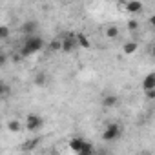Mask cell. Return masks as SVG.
Masks as SVG:
<instances>
[{
    "mask_svg": "<svg viewBox=\"0 0 155 155\" xmlns=\"http://www.w3.org/2000/svg\"><path fill=\"white\" fill-rule=\"evenodd\" d=\"M42 48H44V40H42L40 37L33 35V37H28V38L24 40V44H22V48H20V55H22V57H31V55H35L37 51H40Z\"/></svg>",
    "mask_w": 155,
    "mask_h": 155,
    "instance_id": "cell-1",
    "label": "cell"
},
{
    "mask_svg": "<svg viewBox=\"0 0 155 155\" xmlns=\"http://www.w3.org/2000/svg\"><path fill=\"white\" fill-rule=\"evenodd\" d=\"M120 133H122L120 124H117V122H110V124L104 128V131H102V140H106V142H113V140H117V139L120 137Z\"/></svg>",
    "mask_w": 155,
    "mask_h": 155,
    "instance_id": "cell-2",
    "label": "cell"
},
{
    "mask_svg": "<svg viewBox=\"0 0 155 155\" xmlns=\"http://www.w3.org/2000/svg\"><path fill=\"white\" fill-rule=\"evenodd\" d=\"M42 126H44V119H42L40 115L29 113V115L26 117V128H28L29 131H37V130H40Z\"/></svg>",
    "mask_w": 155,
    "mask_h": 155,
    "instance_id": "cell-3",
    "label": "cell"
},
{
    "mask_svg": "<svg viewBox=\"0 0 155 155\" xmlns=\"http://www.w3.org/2000/svg\"><path fill=\"white\" fill-rule=\"evenodd\" d=\"M77 46V35H71V33H68L64 38H62V51L64 53H71Z\"/></svg>",
    "mask_w": 155,
    "mask_h": 155,
    "instance_id": "cell-4",
    "label": "cell"
},
{
    "mask_svg": "<svg viewBox=\"0 0 155 155\" xmlns=\"http://www.w3.org/2000/svg\"><path fill=\"white\" fill-rule=\"evenodd\" d=\"M37 28H38V24H37L35 20H26V22L20 26V31H22L24 35H28V37H33V33L37 31Z\"/></svg>",
    "mask_w": 155,
    "mask_h": 155,
    "instance_id": "cell-5",
    "label": "cell"
},
{
    "mask_svg": "<svg viewBox=\"0 0 155 155\" xmlns=\"http://www.w3.org/2000/svg\"><path fill=\"white\" fill-rule=\"evenodd\" d=\"M38 144H40V137H33V139L22 142V151H24V153H33V150H35Z\"/></svg>",
    "mask_w": 155,
    "mask_h": 155,
    "instance_id": "cell-6",
    "label": "cell"
},
{
    "mask_svg": "<svg viewBox=\"0 0 155 155\" xmlns=\"http://www.w3.org/2000/svg\"><path fill=\"white\" fill-rule=\"evenodd\" d=\"M144 9V6L140 2H137V0H130V2H126V11L130 15H135V13H140Z\"/></svg>",
    "mask_w": 155,
    "mask_h": 155,
    "instance_id": "cell-7",
    "label": "cell"
},
{
    "mask_svg": "<svg viewBox=\"0 0 155 155\" xmlns=\"http://www.w3.org/2000/svg\"><path fill=\"white\" fill-rule=\"evenodd\" d=\"M142 90H144V91L155 90V73H150V75L144 77V81H142Z\"/></svg>",
    "mask_w": 155,
    "mask_h": 155,
    "instance_id": "cell-8",
    "label": "cell"
},
{
    "mask_svg": "<svg viewBox=\"0 0 155 155\" xmlns=\"http://www.w3.org/2000/svg\"><path fill=\"white\" fill-rule=\"evenodd\" d=\"M84 144H86V140H84V139L75 137V139H71V140H69V150H71V151H75V153H79V151L84 148Z\"/></svg>",
    "mask_w": 155,
    "mask_h": 155,
    "instance_id": "cell-9",
    "label": "cell"
},
{
    "mask_svg": "<svg viewBox=\"0 0 155 155\" xmlns=\"http://www.w3.org/2000/svg\"><path fill=\"white\" fill-rule=\"evenodd\" d=\"M119 104V97L117 95H106L102 97V106L104 108H115Z\"/></svg>",
    "mask_w": 155,
    "mask_h": 155,
    "instance_id": "cell-10",
    "label": "cell"
},
{
    "mask_svg": "<svg viewBox=\"0 0 155 155\" xmlns=\"http://www.w3.org/2000/svg\"><path fill=\"white\" fill-rule=\"evenodd\" d=\"M137 48H139V44H137L135 40H130V42H126V44L122 46V53H124V55H133V53L137 51Z\"/></svg>",
    "mask_w": 155,
    "mask_h": 155,
    "instance_id": "cell-11",
    "label": "cell"
},
{
    "mask_svg": "<svg viewBox=\"0 0 155 155\" xmlns=\"http://www.w3.org/2000/svg\"><path fill=\"white\" fill-rule=\"evenodd\" d=\"M33 82H35V86H46V84H48V75H46L44 71H38V73L35 75Z\"/></svg>",
    "mask_w": 155,
    "mask_h": 155,
    "instance_id": "cell-12",
    "label": "cell"
},
{
    "mask_svg": "<svg viewBox=\"0 0 155 155\" xmlns=\"http://www.w3.org/2000/svg\"><path fill=\"white\" fill-rule=\"evenodd\" d=\"M77 44H79L81 48H84V49H88L90 46H91V42H90V38L84 35V33H77Z\"/></svg>",
    "mask_w": 155,
    "mask_h": 155,
    "instance_id": "cell-13",
    "label": "cell"
},
{
    "mask_svg": "<svg viewBox=\"0 0 155 155\" xmlns=\"http://www.w3.org/2000/svg\"><path fill=\"white\" fill-rule=\"evenodd\" d=\"M8 130H9V131H13V133H18V131L22 130V124H20L17 119H11V120L8 122Z\"/></svg>",
    "mask_w": 155,
    "mask_h": 155,
    "instance_id": "cell-14",
    "label": "cell"
},
{
    "mask_svg": "<svg viewBox=\"0 0 155 155\" xmlns=\"http://www.w3.org/2000/svg\"><path fill=\"white\" fill-rule=\"evenodd\" d=\"M77 155H95V148H93V144H90V142H86L84 144V148L77 153Z\"/></svg>",
    "mask_w": 155,
    "mask_h": 155,
    "instance_id": "cell-15",
    "label": "cell"
},
{
    "mask_svg": "<svg viewBox=\"0 0 155 155\" xmlns=\"http://www.w3.org/2000/svg\"><path fill=\"white\" fill-rule=\"evenodd\" d=\"M49 49L51 51H62V38H53L49 42Z\"/></svg>",
    "mask_w": 155,
    "mask_h": 155,
    "instance_id": "cell-16",
    "label": "cell"
},
{
    "mask_svg": "<svg viewBox=\"0 0 155 155\" xmlns=\"http://www.w3.org/2000/svg\"><path fill=\"white\" fill-rule=\"evenodd\" d=\"M106 37H108V38H117V37H119L117 26H108V28H106Z\"/></svg>",
    "mask_w": 155,
    "mask_h": 155,
    "instance_id": "cell-17",
    "label": "cell"
},
{
    "mask_svg": "<svg viewBox=\"0 0 155 155\" xmlns=\"http://www.w3.org/2000/svg\"><path fill=\"white\" fill-rule=\"evenodd\" d=\"M8 37H9V28L8 26H0V38L6 40Z\"/></svg>",
    "mask_w": 155,
    "mask_h": 155,
    "instance_id": "cell-18",
    "label": "cell"
},
{
    "mask_svg": "<svg viewBox=\"0 0 155 155\" xmlns=\"http://www.w3.org/2000/svg\"><path fill=\"white\" fill-rule=\"evenodd\" d=\"M137 28H139V22H137V20H130V22H128V29H131V31H135Z\"/></svg>",
    "mask_w": 155,
    "mask_h": 155,
    "instance_id": "cell-19",
    "label": "cell"
},
{
    "mask_svg": "<svg viewBox=\"0 0 155 155\" xmlns=\"http://www.w3.org/2000/svg\"><path fill=\"white\" fill-rule=\"evenodd\" d=\"M144 95H146V99L153 101V99H155V90H151V91H144Z\"/></svg>",
    "mask_w": 155,
    "mask_h": 155,
    "instance_id": "cell-20",
    "label": "cell"
},
{
    "mask_svg": "<svg viewBox=\"0 0 155 155\" xmlns=\"http://www.w3.org/2000/svg\"><path fill=\"white\" fill-rule=\"evenodd\" d=\"M148 24H150V28H151V29H155V15H151V17H150Z\"/></svg>",
    "mask_w": 155,
    "mask_h": 155,
    "instance_id": "cell-21",
    "label": "cell"
},
{
    "mask_svg": "<svg viewBox=\"0 0 155 155\" xmlns=\"http://www.w3.org/2000/svg\"><path fill=\"white\" fill-rule=\"evenodd\" d=\"M8 91H9V88H8V84H2V93H4V95H8Z\"/></svg>",
    "mask_w": 155,
    "mask_h": 155,
    "instance_id": "cell-22",
    "label": "cell"
},
{
    "mask_svg": "<svg viewBox=\"0 0 155 155\" xmlns=\"http://www.w3.org/2000/svg\"><path fill=\"white\" fill-rule=\"evenodd\" d=\"M6 60H8V57H6V55H0V64L4 66V64H6Z\"/></svg>",
    "mask_w": 155,
    "mask_h": 155,
    "instance_id": "cell-23",
    "label": "cell"
},
{
    "mask_svg": "<svg viewBox=\"0 0 155 155\" xmlns=\"http://www.w3.org/2000/svg\"><path fill=\"white\" fill-rule=\"evenodd\" d=\"M95 155H108V151H106V150H101V151H97Z\"/></svg>",
    "mask_w": 155,
    "mask_h": 155,
    "instance_id": "cell-24",
    "label": "cell"
},
{
    "mask_svg": "<svg viewBox=\"0 0 155 155\" xmlns=\"http://www.w3.org/2000/svg\"><path fill=\"white\" fill-rule=\"evenodd\" d=\"M151 57H155V44L151 46Z\"/></svg>",
    "mask_w": 155,
    "mask_h": 155,
    "instance_id": "cell-25",
    "label": "cell"
},
{
    "mask_svg": "<svg viewBox=\"0 0 155 155\" xmlns=\"http://www.w3.org/2000/svg\"><path fill=\"white\" fill-rule=\"evenodd\" d=\"M140 155H151V153H150V151H142Z\"/></svg>",
    "mask_w": 155,
    "mask_h": 155,
    "instance_id": "cell-26",
    "label": "cell"
},
{
    "mask_svg": "<svg viewBox=\"0 0 155 155\" xmlns=\"http://www.w3.org/2000/svg\"><path fill=\"white\" fill-rule=\"evenodd\" d=\"M24 155H33V153H24Z\"/></svg>",
    "mask_w": 155,
    "mask_h": 155,
    "instance_id": "cell-27",
    "label": "cell"
}]
</instances>
